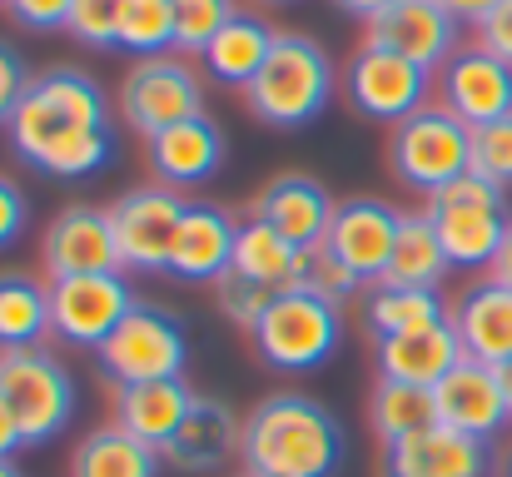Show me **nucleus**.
Masks as SVG:
<instances>
[{
  "instance_id": "f257e3e1",
  "label": "nucleus",
  "mask_w": 512,
  "mask_h": 477,
  "mask_svg": "<svg viewBox=\"0 0 512 477\" xmlns=\"http://www.w3.org/2000/svg\"><path fill=\"white\" fill-rule=\"evenodd\" d=\"M10 150L55 179H85L105 169L120 150L105 90L70 65L40 70L10 115Z\"/></svg>"
},
{
  "instance_id": "f03ea898",
  "label": "nucleus",
  "mask_w": 512,
  "mask_h": 477,
  "mask_svg": "<svg viewBox=\"0 0 512 477\" xmlns=\"http://www.w3.org/2000/svg\"><path fill=\"white\" fill-rule=\"evenodd\" d=\"M239 458L249 477H334L343 423L309 393H274L244 418Z\"/></svg>"
},
{
  "instance_id": "7ed1b4c3",
  "label": "nucleus",
  "mask_w": 512,
  "mask_h": 477,
  "mask_svg": "<svg viewBox=\"0 0 512 477\" xmlns=\"http://www.w3.org/2000/svg\"><path fill=\"white\" fill-rule=\"evenodd\" d=\"M334 90H339V75H334L329 50L309 35H279L274 55L264 60L259 80L244 95H249L254 120H264L269 130H304L329 110Z\"/></svg>"
},
{
  "instance_id": "20e7f679",
  "label": "nucleus",
  "mask_w": 512,
  "mask_h": 477,
  "mask_svg": "<svg viewBox=\"0 0 512 477\" xmlns=\"http://www.w3.org/2000/svg\"><path fill=\"white\" fill-rule=\"evenodd\" d=\"M254 348L274 373H314L334 358L343 338L339 304H329L314 289H284L269 299V309L254 323Z\"/></svg>"
},
{
  "instance_id": "39448f33",
  "label": "nucleus",
  "mask_w": 512,
  "mask_h": 477,
  "mask_svg": "<svg viewBox=\"0 0 512 477\" xmlns=\"http://www.w3.org/2000/svg\"><path fill=\"white\" fill-rule=\"evenodd\" d=\"M428 219L443 239V254L453 269H493L503 239H508V194L478 174H463L428 194Z\"/></svg>"
},
{
  "instance_id": "423d86ee",
  "label": "nucleus",
  "mask_w": 512,
  "mask_h": 477,
  "mask_svg": "<svg viewBox=\"0 0 512 477\" xmlns=\"http://www.w3.org/2000/svg\"><path fill=\"white\" fill-rule=\"evenodd\" d=\"M0 398L20 423L25 448H40L60 438L75 423V378L50 348H5L0 353Z\"/></svg>"
},
{
  "instance_id": "0eeeda50",
  "label": "nucleus",
  "mask_w": 512,
  "mask_h": 477,
  "mask_svg": "<svg viewBox=\"0 0 512 477\" xmlns=\"http://www.w3.org/2000/svg\"><path fill=\"white\" fill-rule=\"evenodd\" d=\"M388 159L398 184L418 194H438L443 184L473 174V125H463L448 105H423L403 125H393Z\"/></svg>"
},
{
  "instance_id": "6e6552de",
  "label": "nucleus",
  "mask_w": 512,
  "mask_h": 477,
  "mask_svg": "<svg viewBox=\"0 0 512 477\" xmlns=\"http://www.w3.org/2000/svg\"><path fill=\"white\" fill-rule=\"evenodd\" d=\"M100 368L105 378L120 383H155V378H184L189 363V333L170 309L155 304H135L120 318V328L100 343Z\"/></svg>"
},
{
  "instance_id": "1a4fd4ad",
  "label": "nucleus",
  "mask_w": 512,
  "mask_h": 477,
  "mask_svg": "<svg viewBox=\"0 0 512 477\" xmlns=\"http://www.w3.org/2000/svg\"><path fill=\"white\" fill-rule=\"evenodd\" d=\"M339 85H343V100L353 105V115L383 120V125H403L408 115L423 110L428 85H433V70L413 65V60L398 55V50H383V45L363 40V45L348 55Z\"/></svg>"
},
{
  "instance_id": "9d476101",
  "label": "nucleus",
  "mask_w": 512,
  "mask_h": 477,
  "mask_svg": "<svg viewBox=\"0 0 512 477\" xmlns=\"http://www.w3.org/2000/svg\"><path fill=\"white\" fill-rule=\"evenodd\" d=\"M120 110H125L130 130H140L150 140L179 120L204 115V80L194 75V65L184 55H150L125 75Z\"/></svg>"
},
{
  "instance_id": "9b49d317",
  "label": "nucleus",
  "mask_w": 512,
  "mask_h": 477,
  "mask_svg": "<svg viewBox=\"0 0 512 477\" xmlns=\"http://www.w3.org/2000/svg\"><path fill=\"white\" fill-rule=\"evenodd\" d=\"M184 199L170 184H145L115 199L110 219H115V239H120V259L135 274H170L174 239L184 224Z\"/></svg>"
},
{
  "instance_id": "f8f14e48",
  "label": "nucleus",
  "mask_w": 512,
  "mask_h": 477,
  "mask_svg": "<svg viewBox=\"0 0 512 477\" xmlns=\"http://www.w3.org/2000/svg\"><path fill=\"white\" fill-rule=\"evenodd\" d=\"M140 299L130 294L125 269L120 274H80V279H55L50 284V318H55V338L70 348H90L100 353V343L120 328V318L130 314Z\"/></svg>"
},
{
  "instance_id": "ddd939ff",
  "label": "nucleus",
  "mask_w": 512,
  "mask_h": 477,
  "mask_svg": "<svg viewBox=\"0 0 512 477\" xmlns=\"http://www.w3.org/2000/svg\"><path fill=\"white\" fill-rule=\"evenodd\" d=\"M40 259L50 269V279H80V274H120V239H115V219L110 209L95 204H70L50 219Z\"/></svg>"
},
{
  "instance_id": "4468645a",
  "label": "nucleus",
  "mask_w": 512,
  "mask_h": 477,
  "mask_svg": "<svg viewBox=\"0 0 512 477\" xmlns=\"http://www.w3.org/2000/svg\"><path fill=\"white\" fill-rule=\"evenodd\" d=\"M398 229H403V214L393 204H383V199H343L319 249H329L339 264H348L363 284H378L388 259H393Z\"/></svg>"
},
{
  "instance_id": "2eb2a0df",
  "label": "nucleus",
  "mask_w": 512,
  "mask_h": 477,
  "mask_svg": "<svg viewBox=\"0 0 512 477\" xmlns=\"http://www.w3.org/2000/svg\"><path fill=\"white\" fill-rule=\"evenodd\" d=\"M368 40L383 50L408 55L423 70H443L463 45H458V20L433 5V0H393L388 10H378L368 20Z\"/></svg>"
},
{
  "instance_id": "dca6fc26",
  "label": "nucleus",
  "mask_w": 512,
  "mask_h": 477,
  "mask_svg": "<svg viewBox=\"0 0 512 477\" xmlns=\"http://www.w3.org/2000/svg\"><path fill=\"white\" fill-rule=\"evenodd\" d=\"M433 408H438V423L453 428V433H468V438H498L512 423L508 398H503V383H498V368L493 363H478V358H463L438 388H433Z\"/></svg>"
},
{
  "instance_id": "f3484780",
  "label": "nucleus",
  "mask_w": 512,
  "mask_h": 477,
  "mask_svg": "<svg viewBox=\"0 0 512 477\" xmlns=\"http://www.w3.org/2000/svg\"><path fill=\"white\" fill-rule=\"evenodd\" d=\"M443 105L463 125H493L512 115V65L483 45H463L443 65Z\"/></svg>"
},
{
  "instance_id": "a211bd4d",
  "label": "nucleus",
  "mask_w": 512,
  "mask_h": 477,
  "mask_svg": "<svg viewBox=\"0 0 512 477\" xmlns=\"http://www.w3.org/2000/svg\"><path fill=\"white\" fill-rule=\"evenodd\" d=\"M383 477H493V453L483 438L433 423L383 448Z\"/></svg>"
},
{
  "instance_id": "6ab92c4d",
  "label": "nucleus",
  "mask_w": 512,
  "mask_h": 477,
  "mask_svg": "<svg viewBox=\"0 0 512 477\" xmlns=\"http://www.w3.org/2000/svg\"><path fill=\"white\" fill-rule=\"evenodd\" d=\"M334 194L314 179V174H274L259 199H254V214L264 224H274L284 239H294L299 249H319L329 224H334Z\"/></svg>"
},
{
  "instance_id": "aec40b11",
  "label": "nucleus",
  "mask_w": 512,
  "mask_h": 477,
  "mask_svg": "<svg viewBox=\"0 0 512 477\" xmlns=\"http://www.w3.org/2000/svg\"><path fill=\"white\" fill-rule=\"evenodd\" d=\"M234 244H239V224L229 219V209L189 204L174 239L170 274L179 284H219L234 269Z\"/></svg>"
},
{
  "instance_id": "412c9836",
  "label": "nucleus",
  "mask_w": 512,
  "mask_h": 477,
  "mask_svg": "<svg viewBox=\"0 0 512 477\" xmlns=\"http://www.w3.org/2000/svg\"><path fill=\"white\" fill-rule=\"evenodd\" d=\"M373 358H378V378L438 388L463 363V343H458V328L448 318V323H433V328H418V333L373 338Z\"/></svg>"
},
{
  "instance_id": "4be33fe9",
  "label": "nucleus",
  "mask_w": 512,
  "mask_h": 477,
  "mask_svg": "<svg viewBox=\"0 0 512 477\" xmlns=\"http://www.w3.org/2000/svg\"><path fill=\"white\" fill-rule=\"evenodd\" d=\"M239 443H244V423L234 418V408L224 398H204L199 393L189 418L179 423L174 443L165 448V463L174 473H214V468H224L239 453Z\"/></svg>"
},
{
  "instance_id": "5701e85b",
  "label": "nucleus",
  "mask_w": 512,
  "mask_h": 477,
  "mask_svg": "<svg viewBox=\"0 0 512 477\" xmlns=\"http://www.w3.org/2000/svg\"><path fill=\"white\" fill-rule=\"evenodd\" d=\"M194 388L184 383V378H155V383H120L115 388V423L130 433V438H140V443H150V448H170L174 433H179V423L189 418V408H194Z\"/></svg>"
},
{
  "instance_id": "b1692460",
  "label": "nucleus",
  "mask_w": 512,
  "mask_h": 477,
  "mask_svg": "<svg viewBox=\"0 0 512 477\" xmlns=\"http://www.w3.org/2000/svg\"><path fill=\"white\" fill-rule=\"evenodd\" d=\"M453 328L463 343V358L478 363H508L512 358V289L498 284L493 274L468 284L453 304Z\"/></svg>"
},
{
  "instance_id": "393cba45",
  "label": "nucleus",
  "mask_w": 512,
  "mask_h": 477,
  "mask_svg": "<svg viewBox=\"0 0 512 477\" xmlns=\"http://www.w3.org/2000/svg\"><path fill=\"white\" fill-rule=\"evenodd\" d=\"M150 164H155L160 184H170V189L204 184V179H214L219 164H224V130H219L209 115L179 120L170 130L150 135Z\"/></svg>"
},
{
  "instance_id": "a878e982",
  "label": "nucleus",
  "mask_w": 512,
  "mask_h": 477,
  "mask_svg": "<svg viewBox=\"0 0 512 477\" xmlns=\"http://www.w3.org/2000/svg\"><path fill=\"white\" fill-rule=\"evenodd\" d=\"M304 269H309V249H299L294 239H284L274 224H264L259 214H249L239 224V244H234V269L239 279L269 289V294H284V289H299L304 284Z\"/></svg>"
},
{
  "instance_id": "bb28decb",
  "label": "nucleus",
  "mask_w": 512,
  "mask_h": 477,
  "mask_svg": "<svg viewBox=\"0 0 512 477\" xmlns=\"http://www.w3.org/2000/svg\"><path fill=\"white\" fill-rule=\"evenodd\" d=\"M274 40H279V30H274L269 20L239 10V15L214 35V45L204 50L209 80H219V85H229V90H249V85L259 80L264 60L274 55Z\"/></svg>"
},
{
  "instance_id": "cd10ccee",
  "label": "nucleus",
  "mask_w": 512,
  "mask_h": 477,
  "mask_svg": "<svg viewBox=\"0 0 512 477\" xmlns=\"http://www.w3.org/2000/svg\"><path fill=\"white\" fill-rule=\"evenodd\" d=\"M160 468H165V453L130 438L120 423L90 433L70 458V477H160Z\"/></svg>"
},
{
  "instance_id": "c85d7f7f",
  "label": "nucleus",
  "mask_w": 512,
  "mask_h": 477,
  "mask_svg": "<svg viewBox=\"0 0 512 477\" xmlns=\"http://www.w3.org/2000/svg\"><path fill=\"white\" fill-rule=\"evenodd\" d=\"M448 254H443V239L433 229L428 214H403V229H398V244H393V259L383 269L378 284H408V289H438L448 279Z\"/></svg>"
},
{
  "instance_id": "c756f323",
  "label": "nucleus",
  "mask_w": 512,
  "mask_h": 477,
  "mask_svg": "<svg viewBox=\"0 0 512 477\" xmlns=\"http://www.w3.org/2000/svg\"><path fill=\"white\" fill-rule=\"evenodd\" d=\"M55 333L50 289L30 274H0V353L5 348H45Z\"/></svg>"
},
{
  "instance_id": "7c9ffc66",
  "label": "nucleus",
  "mask_w": 512,
  "mask_h": 477,
  "mask_svg": "<svg viewBox=\"0 0 512 477\" xmlns=\"http://www.w3.org/2000/svg\"><path fill=\"white\" fill-rule=\"evenodd\" d=\"M448 304L438 289H408V284H373L363 323L373 328V338H393V333H418L433 323H448Z\"/></svg>"
},
{
  "instance_id": "2f4dec72",
  "label": "nucleus",
  "mask_w": 512,
  "mask_h": 477,
  "mask_svg": "<svg viewBox=\"0 0 512 477\" xmlns=\"http://www.w3.org/2000/svg\"><path fill=\"white\" fill-rule=\"evenodd\" d=\"M438 423V408H433V388H413V383H393V378H378L373 383V398H368V428L378 433V443H398V438H413L423 428Z\"/></svg>"
},
{
  "instance_id": "473e14b6",
  "label": "nucleus",
  "mask_w": 512,
  "mask_h": 477,
  "mask_svg": "<svg viewBox=\"0 0 512 477\" xmlns=\"http://www.w3.org/2000/svg\"><path fill=\"white\" fill-rule=\"evenodd\" d=\"M120 50L150 60L174 50V0H125L120 15Z\"/></svg>"
},
{
  "instance_id": "72a5a7b5",
  "label": "nucleus",
  "mask_w": 512,
  "mask_h": 477,
  "mask_svg": "<svg viewBox=\"0 0 512 477\" xmlns=\"http://www.w3.org/2000/svg\"><path fill=\"white\" fill-rule=\"evenodd\" d=\"M234 15V0H174V55H204Z\"/></svg>"
},
{
  "instance_id": "f704fd0d",
  "label": "nucleus",
  "mask_w": 512,
  "mask_h": 477,
  "mask_svg": "<svg viewBox=\"0 0 512 477\" xmlns=\"http://www.w3.org/2000/svg\"><path fill=\"white\" fill-rule=\"evenodd\" d=\"M473 174L508 189L512 184V115L473 130Z\"/></svg>"
},
{
  "instance_id": "c9c22d12",
  "label": "nucleus",
  "mask_w": 512,
  "mask_h": 477,
  "mask_svg": "<svg viewBox=\"0 0 512 477\" xmlns=\"http://www.w3.org/2000/svg\"><path fill=\"white\" fill-rule=\"evenodd\" d=\"M120 15H125V0H75L65 30L90 50H110L120 45Z\"/></svg>"
},
{
  "instance_id": "e433bc0d",
  "label": "nucleus",
  "mask_w": 512,
  "mask_h": 477,
  "mask_svg": "<svg viewBox=\"0 0 512 477\" xmlns=\"http://www.w3.org/2000/svg\"><path fill=\"white\" fill-rule=\"evenodd\" d=\"M214 299H219V314L229 318L239 333H254V323L269 309L274 294L259 289V284H249V279H239V274H224V279L214 284Z\"/></svg>"
},
{
  "instance_id": "4c0bfd02",
  "label": "nucleus",
  "mask_w": 512,
  "mask_h": 477,
  "mask_svg": "<svg viewBox=\"0 0 512 477\" xmlns=\"http://www.w3.org/2000/svg\"><path fill=\"white\" fill-rule=\"evenodd\" d=\"M304 289H314V294H324L329 304H343V299H353L358 289H363V279L339 264L329 249H309V269H304Z\"/></svg>"
},
{
  "instance_id": "58836bf2",
  "label": "nucleus",
  "mask_w": 512,
  "mask_h": 477,
  "mask_svg": "<svg viewBox=\"0 0 512 477\" xmlns=\"http://www.w3.org/2000/svg\"><path fill=\"white\" fill-rule=\"evenodd\" d=\"M10 20L20 30H35V35H50V30H65L70 25V10L75 0H5Z\"/></svg>"
},
{
  "instance_id": "ea45409f",
  "label": "nucleus",
  "mask_w": 512,
  "mask_h": 477,
  "mask_svg": "<svg viewBox=\"0 0 512 477\" xmlns=\"http://www.w3.org/2000/svg\"><path fill=\"white\" fill-rule=\"evenodd\" d=\"M25 224H30V199H25V189H20L10 174H0V249L20 244Z\"/></svg>"
},
{
  "instance_id": "a19ab883",
  "label": "nucleus",
  "mask_w": 512,
  "mask_h": 477,
  "mask_svg": "<svg viewBox=\"0 0 512 477\" xmlns=\"http://www.w3.org/2000/svg\"><path fill=\"white\" fill-rule=\"evenodd\" d=\"M30 80H35V75H25V60H20L10 45H0V125H10V115H15V105L25 100Z\"/></svg>"
},
{
  "instance_id": "79ce46f5",
  "label": "nucleus",
  "mask_w": 512,
  "mask_h": 477,
  "mask_svg": "<svg viewBox=\"0 0 512 477\" xmlns=\"http://www.w3.org/2000/svg\"><path fill=\"white\" fill-rule=\"evenodd\" d=\"M478 45L493 50L498 60H508L512 65V0H498V5L483 15V25H478Z\"/></svg>"
},
{
  "instance_id": "37998d69",
  "label": "nucleus",
  "mask_w": 512,
  "mask_h": 477,
  "mask_svg": "<svg viewBox=\"0 0 512 477\" xmlns=\"http://www.w3.org/2000/svg\"><path fill=\"white\" fill-rule=\"evenodd\" d=\"M433 5H443L458 25H483V15H488L498 0H433Z\"/></svg>"
},
{
  "instance_id": "c03bdc74",
  "label": "nucleus",
  "mask_w": 512,
  "mask_h": 477,
  "mask_svg": "<svg viewBox=\"0 0 512 477\" xmlns=\"http://www.w3.org/2000/svg\"><path fill=\"white\" fill-rule=\"evenodd\" d=\"M25 448V438H20V423H15V413L5 408V398H0V463L5 458H15Z\"/></svg>"
},
{
  "instance_id": "a18cd8bd",
  "label": "nucleus",
  "mask_w": 512,
  "mask_h": 477,
  "mask_svg": "<svg viewBox=\"0 0 512 477\" xmlns=\"http://www.w3.org/2000/svg\"><path fill=\"white\" fill-rule=\"evenodd\" d=\"M339 10H348V15H358V20H373L378 10H388L393 0H334Z\"/></svg>"
},
{
  "instance_id": "49530a36",
  "label": "nucleus",
  "mask_w": 512,
  "mask_h": 477,
  "mask_svg": "<svg viewBox=\"0 0 512 477\" xmlns=\"http://www.w3.org/2000/svg\"><path fill=\"white\" fill-rule=\"evenodd\" d=\"M493 279H498V284H508V289H512V224H508V239H503L498 259H493Z\"/></svg>"
},
{
  "instance_id": "de8ad7c7",
  "label": "nucleus",
  "mask_w": 512,
  "mask_h": 477,
  "mask_svg": "<svg viewBox=\"0 0 512 477\" xmlns=\"http://www.w3.org/2000/svg\"><path fill=\"white\" fill-rule=\"evenodd\" d=\"M498 383H503V398H508V413H512V358L498 363Z\"/></svg>"
},
{
  "instance_id": "09e8293b",
  "label": "nucleus",
  "mask_w": 512,
  "mask_h": 477,
  "mask_svg": "<svg viewBox=\"0 0 512 477\" xmlns=\"http://www.w3.org/2000/svg\"><path fill=\"white\" fill-rule=\"evenodd\" d=\"M0 477H20V468H15V463L5 458V463H0Z\"/></svg>"
},
{
  "instance_id": "8fccbe9b",
  "label": "nucleus",
  "mask_w": 512,
  "mask_h": 477,
  "mask_svg": "<svg viewBox=\"0 0 512 477\" xmlns=\"http://www.w3.org/2000/svg\"><path fill=\"white\" fill-rule=\"evenodd\" d=\"M503 477H512V453H508V463H503Z\"/></svg>"
},
{
  "instance_id": "3c124183",
  "label": "nucleus",
  "mask_w": 512,
  "mask_h": 477,
  "mask_svg": "<svg viewBox=\"0 0 512 477\" xmlns=\"http://www.w3.org/2000/svg\"><path fill=\"white\" fill-rule=\"evenodd\" d=\"M269 5H289V0H269Z\"/></svg>"
},
{
  "instance_id": "603ef678",
  "label": "nucleus",
  "mask_w": 512,
  "mask_h": 477,
  "mask_svg": "<svg viewBox=\"0 0 512 477\" xmlns=\"http://www.w3.org/2000/svg\"><path fill=\"white\" fill-rule=\"evenodd\" d=\"M0 5H5V0H0Z\"/></svg>"
},
{
  "instance_id": "864d4df0",
  "label": "nucleus",
  "mask_w": 512,
  "mask_h": 477,
  "mask_svg": "<svg viewBox=\"0 0 512 477\" xmlns=\"http://www.w3.org/2000/svg\"><path fill=\"white\" fill-rule=\"evenodd\" d=\"M244 477H249V473H244Z\"/></svg>"
}]
</instances>
